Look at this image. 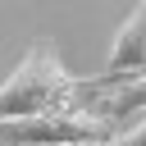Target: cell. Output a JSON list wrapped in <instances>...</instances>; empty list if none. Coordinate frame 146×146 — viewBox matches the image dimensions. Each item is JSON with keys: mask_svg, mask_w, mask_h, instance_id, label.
<instances>
[{"mask_svg": "<svg viewBox=\"0 0 146 146\" xmlns=\"http://www.w3.org/2000/svg\"><path fill=\"white\" fill-rule=\"evenodd\" d=\"M87 82L64 68V59L55 55V46L36 41L18 59V68L0 82V123H18V119H36V114L59 110V105H78L73 96Z\"/></svg>", "mask_w": 146, "mask_h": 146, "instance_id": "obj_1", "label": "cell"}, {"mask_svg": "<svg viewBox=\"0 0 146 146\" xmlns=\"http://www.w3.org/2000/svg\"><path fill=\"white\" fill-rule=\"evenodd\" d=\"M114 119H105L96 105H59L36 119L0 123V141L9 146H96L114 141Z\"/></svg>", "mask_w": 146, "mask_h": 146, "instance_id": "obj_2", "label": "cell"}, {"mask_svg": "<svg viewBox=\"0 0 146 146\" xmlns=\"http://www.w3.org/2000/svg\"><path fill=\"white\" fill-rule=\"evenodd\" d=\"M137 73H146V0L119 23L114 46H110V59H105V73L91 78L87 87L91 91H114V87L132 82Z\"/></svg>", "mask_w": 146, "mask_h": 146, "instance_id": "obj_3", "label": "cell"}, {"mask_svg": "<svg viewBox=\"0 0 146 146\" xmlns=\"http://www.w3.org/2000/svg\"><path fill=\"white\" fill-rule=\"evenodd\" d=\"M105 119H128V114H137V110H146V73H137L132 82H123V87H114V91H100V105H96Z\"/></svg>", "mask_w": 146, "mask_h": 146, "instance_id": "obj_4", "label": "cell"}, {"mask_svg": "<svg viewBox=\"0 0 146 146\" xmlns=\"http://www.w3.org/2000/svg\"><path fill=\"white\" fill-rule=\"evenodd\" d=\"M114 141H119V146H146V119H141V123H132V128H123Z\"/></svg>", "mask_w": 146, "mask_h": 146, "instance_id": "obj_5", "label": "cell"}, {"mask_svg": "<svg viewBox=\"0 0 146 146\" xmlns=\"http://www.w3.org/2000/svg\"><path fill=\"white\" fill-rule=\"evenodd\" d=\"M96 146H119V141H96Z\"/></svg>", "mask_w": 146, "mask_h": 146, "instance_id": "obj_6", "label": "cell"}]
</instances>
